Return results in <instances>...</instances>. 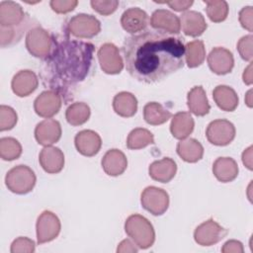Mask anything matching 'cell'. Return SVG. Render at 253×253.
<instances>
[{"mask_svg": "<svg viewBox=\"0 0 253 253\" xmlns=\"http://www.w3.org/2000/svg\"><path fill=\"white\" fill-rule=\"evenodd\" d=\"M39 86V79L32 70H20L12 79V91L19 97L31 95Z\"/></svg>", "mask_w": 253, "mask_h": 253, "instance_id": "cell-19", "label": "cell"}, {"mask_svg": "<svg viewBox=\"0 0 253 253\" xmlns=\"http://www.w3.org/2000/svg\"><path fill=\"white\" fill-rule=\"evenodd\" d=\"M123 54L129 75L145 84L160 82L185 64L182 39L158 31H146L126 38Z\"/></svg>", "mask_w": 253, "mask_h": 253, "instance_id": "cell-1", "label": "cell"}, {"mask_svg": "<svg viewBox=\"0 0 253 253\" xmlns=\"http://www.w3.org/2000/svg\"><path fill=\"white\" fill-rule=\"evenodd\" d=\"M221 252L223 253H243L244 252V248H243V244L238 241V240H228L226 241L222 248H221Z\"/></svg>", "mask_w": 253, "mask_h": 253, "instance_id": "cell-43", "label": "cell"}, {"mask_svg": "<svg viewBox=\"0 0 253 253\" xmlns=\"http://www.w3.org/2000/svg\"><path fill=\"white\" fill-rule=\"evenodd\" d=\"M234 125L224 119H218L211 122L206 130L208 140L217 146H225L229 144L235 137Z\"/></svg>", "mask_w": 253, "mask_h": 253, "instance_id": "cell-8", "label": "cell"}, {"mask_svg": "<svg viewBox=\"0 0 253 253\" xmlns=\"http://www.w3.org/2000/svg\"><path fill=\"white\" fill-rule=\"evenodd\" d=\"M77 151L87 157L96 155L102 146L101 136L92 129H84L79 131L74 138Z\"/></svg>", "mask_w": 253, "mask_h": 253, "instance_id": "cell-16", "label": "cell"}, {"mask_svg": "<svg viewBox=\"0 0 253 253\" xmlns=\"http://www.w3.org/2000/svg\"><path fill=\"white\" fill-rule=\"evenodd\" d=\"M148 20V15L145 11L138 7H131L123 13L121 17V25L126 32L135 34L146 28Z\"/></svg>", "mask_w": 253, "mask_h": 253, "instance_id": "cell-18", "label": "cell"}, {"mask_svg": "<svg viewBox=\"0 0 253 253\" xmlns=\"http://www.w3.org/2000/svg\"><path fill=\"white\" fill-rule=\"evenodd\" d=\"M227 233V229L219 225L214 219L210 218L195 229L194 239L201 246H211L222 240Z\"/></svg>", "mask_w": 253, "mask_h": 253, "instance_id": "cell-10", "label": "cell"}, {"mask_svg": "<svg viewBox=\"0 0 253 253\" xmlns=\"http://www.w3.org/2000/svg\"><path fill=\"white\" fill-rule=\"evenodd\" d=\"M178 155L186 162L196 163L203 158L204 147L195 138L181 139L176 147Z\"/></svg>", "mask_w": 253, "mask_h": 253, "instance_id": "cell-28", "label": "cell"}, {"mask_svg": "<svg viewBox=\"0 0 253 253\" xmlns=\"http://www.w3.org/2000/svg\"><path fill=\"white\" fill-rule=\"evenodd\" d=\"M252 149H253V147L250 145L242 153V163L250 171H252V169H253V166H252Z\"/></svg>", "mask_w": 253, "mask_h": 253, "instance_id": "cell-46", "label": "cell"}, {"mask_svg": "<svg viewBox=\"0 0 253 253\" xmlns=\"http://www.w3.org/2000/svg\"><path fill=\"white\" fill-rule=\"evenodd\" d=\"M61 95L55 90H46L41 93L34 102V109L38 116L51 119L61 108Z\"/></svg>", "mask_w": 253, "mask_h": 253, "instance_id": "cell-12", "label": "cell"}, {"mask_svg": "<svg viewBox=\"0 0 253 253\" xmlns=\"http://www.w3.org/2000/svg\"><path fill=\"white\" fill-rule=\"evenodd\" d=\"M163 3L167 4L174 11L184 12V11H187L193 5L194 2L192 0H173V1L163 2Z\"/></svg>", "mask_w": 253, "mask_h": 253, "instance_id": "cell-44", "label": "cell"}, {"mask_svg": "<svg viewBox=\"0 0 253 253\" xmlns=\"http://www.w3.org/2000/svg\"><path fill=\"white\" fill-rule=\"evenodd\" d=\"M51 9L57 14H66L75 9L78 5L77 0H51L49 2Z\"/></svg>", "mask_w": 253, "mask_h": 253, "instance_id": "cell-40", "label": "cell"}, {"mask_svg": "<svg viewBox=\"0 0 253 253\" xmlns=\"http://www.w3.org/2000/svg\"><path fill=\"white\" fill-rule=\"evenodd\" d=\"M104 172L109 176H120L127 167V159L123 151L120 149L108 150L101 161Z\"/></svg>", "mask_w": 253, "mask_h": 253, "instance_id": "cell-20", "label": "cell"}, {"mask_svg": "<svg viewBox=\"0 0 253 253\" xmlns=\"http://www.w3.org/2000/svg\"><path fill=\"white\" fill-rule=\"evenodd\" d=\"M37 241L43 244L55 239L61 229V223L58 216L50 211H42L37 220Z\"/></svg>", "mask_w": 253, "mask_h": 253, "instance_id": "cell-9", "label": "cell"}, {"mask_svg": "<svg viewBox=\"0 0 253 253\" xmlns=\"http://www.w3.org/2000/svg\"><path fill=\"white\" fill-rule=\"evenodd\" d=\"M25 12L23 8L14 1L0 2V26L15 27L23 23Z\"/></svg>", "mask_w": 253, "mask_h": 253, "instance_id": "cell-23", "label": "cell"}, {"mask_svg": "<svg viewBox=\"0 0 253 253\" xmlns=\"http://www.w3.org/2000/svg\"><path fill=\"white\" fill-rule=\"evenodd\" d=\"M61 132V126L58 121L45 119L37 125L35 128V138L39 144L48 146L60 139Z\"/></svg>", "mask_w": 253, "mask_h": 253, "instance_id": "cell-14", "label": "cell"}, {"mask_svg": "<svg viewBox=\"0 0 253 253\" xmlns=\"http://www.w3.org/2000/svg\"><path fill=\"white\" fill-rule=\"evenodd\" d=\"M209 19L213 23H220L227 18L228 4L223 0H204Z\"/></svg>", "mask_w": 253, "mask_h": 253, "instance_id": "cell-34", "label": "cell"}, {"mask_svg": "<svg viewBox=\"0 0 253 253\" xmlns=\"http://www.w3.org/2000/svg\"><path fill=\"white\" fill-rule=\"evenodd\" d=\"M238 19L242 28H244L250 33L253 31V7L252 6L243 7L239 12Z\"/></svg>", "mask_w": 253, "mask_h": 253, "instance_id": "cell-41", "label": "cell"}, {"mask_svg": "<svg viewBox=\"0 0 253 253\" xmlns=\"http://www.w3.org/2000/svg\"><path fill=\"white\" fill-rule=\"evenodd\" d=\"M11 253H32L35 251V242L28 238L20 236L11 244Z\"/></svg>", "mask_w": 253, "mask_h": 253, "instance_id": "cell-38", "label": "cell"}, {"mask_svg": "<svg viewBox=\"0 0 253 253\" xmlns=\"http://www.w3.org/2000/svg\"><path fill=\"white\" fill-rule=\"evenodd\" d=\"M195 122L191 114L188 112H178L172 118L170 131L177 139L187 138L194 130Z\"/></svg>", "mask_w": 253, "mask_h": 253, "instance_id": "cell-26", "label": "cell"}, {"mask_svg": "<svg viewBox=\"0 0 253 253\" xmlns=\"http://www.w3.org/2000/svg\"><path fill=\"white\" fill-rule=\"evenodd\" d=\"M95 47L91 42L63 40L53 42L48 56V70L54 80L64 87L82 82L88 76L93 62Z\"/></svg>", "mask_w": 253, "mask_h": 253, "instance_id": "cell-2", "label": "cell"}, {"mask_svg": "<svg viewBox=\"0 0 253 253\" xmlns=\"http://www.w3.org/2000/svg\"><path fill=\"white\" fill-rule=\"evenodd\" d=\"M252 42H253L252 35H247V36L242 37L237 42V50H238L241 58L246 61H250V62L253 57Z\"/></svg>", "mask_w": 253, "mask_h": 253, "instance_id": "cell-39", "label": "cell"}, {"mask_svg": "<svg viewBox=\"0 0 253 253\" xmlns=\"http://www.w3.org/2000/svg\"><path fill=\"white\" fill-rule=\"evenodd\" d=\"M208 64L210 69L217 74L224 75L231 72L234 66L232 52L224 47H213L208 55Z\"/></svg>", "mask_w": 253, "mask_h": 253, "instance_id": "cell-13", "label": "cell"}, {"mask_svg": "<svg viewBox=\"0 0 253 253\" xmlns=\"http://www.w3.org/2000/svg\"><path fill=\"white\" fill-rule=\"evenodd\" d=\"M187 104L190 112L198 117L206 116L211 110L206 91L201 85L195 86L189 91L187 95Z\"/></svg>", "mask_w": 253, "mask_h": 253, "instance_id": "cell-25", "label": "cell"}, {"mask_svg": "<svg viewBox=\"0 0 253 253\" xmlns=\"http://www.w3.org/2000/svg\"><path fill=\"white\" fill-rule=\"evenodd\" d=\"M17 30L14 27H1L0 26V37H1V47H6L15 42L18 39Z\"/></svg>", "mask_w": 253, "mask_h": 253, "instance_id": "cell-42", "label": "cell"}, {"mask_svg": "<svg viewBox=\"0 0 253 253\" xmlns=\"http://www.w3.org/2000/svg\"><path fill=\"white\" fill-rule=\"evenodd\" d=\"M22 154V145L14 137H2L0 139V156L3 160L12 161Z\"/></svg>", "mask_w": 253, "mask_h": 253, "instance_id": "cell-35", "label": "cell"}, {"mask_svg": "<svg viewBox=\"0 0 253 253\" xmlns=\"http://www.w3.org/2000/svg\"><path fill=\"white\" fill-rule=\"evenodd\" d=\"M91 115L90 107L83 102H75L71 104L65 112V119L71 126H77L85 124Z\"/></svg>", "mask_w": 253, "mask_h": 253, "instance_id": "cell-32", "label": "cell"}, {"mask_svg": "<svg viewBox=\"0 0 253 253\" xmlns=\"http://www.w3.org/2000/svg\"><path fill=\"white\" fill-rule=\"evenodd\" d=\"M67 30L76 38L90 39L100 33L101 23L92 15L77 14L68 21Z\"/></svg>", "mask_w": 253, "mask_h": 253, "instance_id": "cell-7", "label": "cell"}, {"mask_svg": "<svg viewBox=\"0 0 253 253\" xmlns=\"http://www.w3.org/2000/svg\"><path fill=\"white\" fill-rule=\"evenodd\" d=\"M125 230L139 249L151 247L155 241V231L151 222L141 214L129 215L125 222Z\"/></svg>", "mask_w": 253, "mask_h": 253, "instance_id": "cell-3", "label": "cell"}, {"mask_svg": "<svg viewBox=\"0 0 253 253\" xmlns=\"http://www.w3.org/2000/svg\"><path fill=\"white\" fill-rule=\"evenodd\" d=\"M206 58L205 44L200 40H195L185 45V61L190 68L200 66Z\"/></svg>", "mask_w": 253, "mask_h": 253, "instance_id": "cell-31", "label": "cell"}, {"mask_svg": "<svg viewBox=\"0 0 253 253\" xmlns=\"http://www.w3.org/2000/svg\"><path fill=\"white\" fill-rule=\"evenodd\" d=\"M37 182L35 172L27 165H18L10 169L5 177V184L9 191L18 195L30 193Z\"/></svg>", "mask_w": 253, "mask_h": 253, "instance_id": "cell-4", "label": "cell"}, {"mask_svg": "<svg viewBox=\"0 0 253 253\" xmlns=\"http://www.w3.org/2000/svg\"><path fill=\"white\" fill-rule=\"evenodd\" d=\"M138 247L135 246L134 242H131L129 239H125L123 240L118 248H117V252L121 253V252H132V253H136L138 251Z\"/></svg>", "mask_w": 253, "mask_h": 253, "instance_id": "cell-45", "label": "cell"}, {"mask_svg": "<svg viewBox=\"0 0 253 253\" xmlns=\"http://www.w3.org/2000/svg\"><path fill=\"white\" fill-rule=\"evenodd\" d=\"M154 143V135L146 128L136 127L132 129L126 138V146L128 149L137 150Z\"/></svg>", "mask_w": 253, "mask_h": 253, "instance_id": "cell-33", "label": "cell"}, {"mask_svg": "<svg viewBox=\"0 0 253 253\" xmlns=\"http://www.w3.org/2000/svg\"><path fill=\"white\" fill-rule=\"evenodd\" d=\"M177 164L170 157H164L160 160H156L149 165V176L157 182L168 183L176 175Z\"/></svg>", "mask_w": 253, "mask_h": 253, "instance_id": "cell-22", "label": "cell"}, {"mask_svg": "<svg viewBox=\"0 0 253 253\" xmlns=\"http://www.w3.org/2000/svg\"><path fill=\"white\" fill-rule=\"evenodd\" d=\"M212 98L216 106L225 112H233L238 106V96L229 86L218 85L212 91Z\"/></svg>", "mask_w": 253, "mask_h": 253, "instance_id": "cell-27", "label": "cell"}, {"mask_svg": "<svg viewBox=\"0 0 253 253\" xmlns=\"http://www.w3.org/2000/svg\"><path fill=\"white\" fill-rule=\"evenodd\" d=\"M98 59L101 69L107 74H119L124 68V62L119 48L112 42H106L98 50Z\"/></svg>", "mask_w": 253, "mask_h": 253, "instance_id": "cell-11", "label": "cell"}, {"mask_svg": "<svg viewBox=\"0 0 253 253\" xmlns=\"http://www.w3.org/2000/svg\"><path fill=\"white\" fill-rule=\"evenodd\" d=\"M242 79H243V82L246 85H251L252 84V82H253V79H252V62H250L249 65L244 69V72L242 74Z\"/></svg>", "mask_w": 253, "mask_h": 253, "instance_id": "cell-47", "label": "cell"}, {"mask_svg": "<svg viewBox=\"0 0 253 253\" xmlns=\"http://www.w3.org/2000/svg\"><path fill=\"white\" fill-rule=\"evenodd\" d=\"M26 47L33 56L46 59L52 50L53 41L45 30L35 27L27 33Z\"/></svg>", "mask_w": 253, "mask_h": 253, "instance_id": "cell-5", "label": "cell"}, {"mask_svg": "<svg viewBox=\"0 0 253 253\" xmlns=\"http://www.w3.org/2000/svg\"><path fill=\"white\" fill-rule=\"evenodd\" d=\"M245 103L249 108H252L253 104H252V90H248L246 95H245Z\"/></svg>", "mask_w": 253, "mask_h": 253, "instance_id": "cell-48", "label": "cell"}, {"mask_svg": "<svg viewBox=\"0 0 253 253\" xmlns=\"http://www.w3.org/2000/svg\"><path fill=\"white\" fill-rule=\"evenodd\" d=\"M91 7L93 8L94 11L97 13L103 15V16H108L113 14L118 6H119V1L117 0H92L90 2Z\"/></svg>", "mask_w": 253, "mask_h": 253, "instance_id": "cell-37", "label": "cell"}, {"mask_svg": "<svg viewBox=\"0 0 253 253\" xmlns=\"http://www.w3.org/2000/svg\"><path fill=\"white\" fill-rule=\"evenodd\" d=\"M172 114L157 102H149L143 108L144 121L151 126H159L166 123Z\"/></svg>", "mask_w": 253, "mask_h": 253, "instance_id": "cell-30", "label": "cell"}, {"mask_svg": "<svg viewBox=\"0 0 253 253\" xmlns=\"http://www.w3.org/2000/svg\"><path fill=\"white\" fill-rule=\"evenodd\" d=\"M113 109L117 115L123 118H130L136 114L137 100L129 92H120L114 97Z\"/></svg>", "mask_w": 253, "mask_h": 253, "instance_id": "cell-29", "label": "cell"}, {"mask_svg": "<svg viewBox=\"0 0 253 253\" xmlns=\"http://www.w3.org/2000/svg\"><path fill=\"white\" fill-rule=\"evenodd\" d=\"M238 165L231 157H218L212 164V173L221 183L233 181L238 175Z\"/></svg>", "mask_w": 253, "mask_h": 253, "instance_id": "cell-24", "label": "cell"}, {"mask_svg": "<svg viewBox=\"0 0 253 253\" xmlns=\"http://www.w3.org/2000/svg\"><path fill=\"white\" fill-rule=\"evenodd\" d=\"M42 168L48 174L59 173L64 167V154L55 146H44L39 155Z\"/></svg>", "mask_w": 253, "mask_h": 253, "instance_id": "cell-17", "label": "cell"}, {"mask_svg": "<svg viewBox=\"0 0 253 253\" xmlns=\"http://www.w3.org/2000/svg\"><path fill=\"white\" fill-rule=\"evenodd\" d=\"M179 19L184 34L193 38L200 37L208 28L204 16L197 11H186Z\"/></svg>", "mask_w": 253, "mask_h": 253, "instance_id": "cell-21", "label": "cell"}, {"mask_svg": "<svg viewBox=\"0 0 253 253\" xmlns=\"http://www.w3.org/2000/svg\"><path fill=\"white\" fill-rule=\"evenodd\" d=\"M150 25L153 29L165 34H179L181 31L179 17L165 9H158L152 13Z\"/></svg>", "mask_w": 253, "mask_h": 253, "instance_id": "cell-15", "label": "cell"}, {"mask_svg": "<svg viewBox=\"0 0 253 253\" xmlns=\"http://www.w3.org/2000/svg\"><path fill=\"white\" fill-rule=\"evenodd\" d=\"M140 203L144 210L153 215H162L169 207L168 193L158 187H146L140 196Z\"/></svg>", "mask_w": 253, "mask_h": 253, "instance_id": "cell-6", "label": "cell"}, {"mask_svg": "<svg viewBox=\"0 0 253 253\" xmlns=\"http://www.w3.org/2000/svg\"><path fill=\"white\" fill-rule=\"evenodd\" d=\"M18 121L17 113L15 110L9 106H0V130H10L12 129Z\"/></svg>", "mask_w": 253, "mask_h": 253, "instance_id": "cell-36", "label": "cell"}]
</instances>
